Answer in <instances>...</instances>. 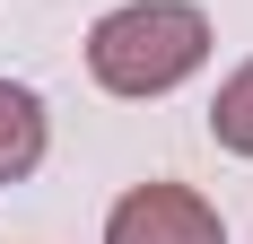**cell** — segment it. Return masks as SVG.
<instances>
[{"instance_id": "cell-3", "label": "cell", "mask_w": 253, "mask_h": 244, "mask_svg": "<svg viewBox=\"0 0 253 244\" xmlns=\"http://www.w3.org/2000/svg\"><path fill=\"white\" fill-rule=\"evenodd\" d=\"M35 166H44V105L35 87L0 79V183H26Z\"/></svg>"}, {"instance_id": "cell-1", "label": "cell", "mask_w": 253, "mask_h": 244, "mask_svg": "<svg viewBox=\"0 0 253 244\" xmlns=\"http://www.w3.org/2000/svg\"><path fill=\"white\" fill-rule=\"evenodd\" d=\"M210 61V18L192 0H131L87 26V70L114 96H166Z\"/></svg>"}, {"instance_id": "cell-4", "label": "cell", "mask_w": 253, "mask_h": 244, "mask_svg": "<svg viewBox=\"0 0 253 244\" xmlns=\"http://www.w3.org/2000/svg\"><path fill=\"white\" fill-rule=\"evenodd\" d=\"M210 140L227 148V157H253V61L218 87V105H210Z\"/></svg>"}, {"instance_id": "cell-2", "label": "cell", "mask_w": 253, "mask_h": 244, "mask_svg": "<svg viewBox=\"0 0 253 244\" xmlns=\"http://www.w3.org/2000/svg\"><path fill=\"white\" fill-rule=\"evenodd\" d=\"M105 244H227V227L192 183H131L105 218Z\"/></svg>"}]
</instances>
